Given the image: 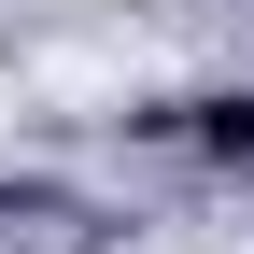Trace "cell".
Segmentation results:
<instances>
[{"mask_svg":"<svg viewBox=\"0 0 254 254\" xmlns=\"http://www.w3.org/2000/svg\"><path fill=\"white\" fill-rule=\"evenodd\" d=\"M184 127H198V155H254V99H198Z\"/></svg>","mask_w":254,"mask_h":254,"instance_id":"cell-1","label":"cell"}]
</instances>
